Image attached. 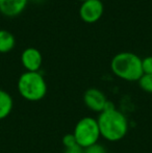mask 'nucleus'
Returning <instances> with one entry per match:
<instances>
[{
  "label": "nucleus",
  "instance_id": "obj_13",
  "mask_svg": "<svg viewBox=\"0 0 152 153\" xmlns=\"http://www.w3.org/2000/svg\"><path fill=\"white\" fill-rule=\"evenodd\" d=\"M63 145L64 147L66 148H71L76 146V141H75V137H74L73 133H69V134H66L65 137H63Z\"/></svg>",
  "mask_w": 152,
  "mask_h": 153
},
{
  "label": "nucleus",
  "instance_id": "obj_14",
  "mask_svg": "<svg viewBox=\"0 0 152 153\" xmlns=\"http://www.w3.org/2000/svg\"><path fill=\"white\" fill-rule=\"evenodd\" d=\"M85 151L87 153H106L105 148H104L102 145H99L98 143L93 146H91V147L87 148V149H85Z\"/></svg>",
  "mask_w": 152,
  "mask_h": 153
},
{
  "label": "nucleus",
  "instance_id": "obj_10",
  "mask_svg": "<svg viewBox=\"0 0 152 153\" xmlns=\"http://www.w3.org/2000/svg\"><path fill=\"white\" fill-rule=\"evenodd\" d=\"M16 41L10 31L1 29L0 30V53H7L15 47Z\"/></svg>",
  "mask_w": 152,
  "mask_h": 153
},
{
  "label": "nucleus",
  "instance_id": "obj_5",
  "mask_svg": "<svg viewBox=\"0 0 152 153\" xmlns=\"http://www.w3.org/2000/svg\"><path fill=\"white\" fill-rule=\"evenodd\" d=\"M103 3L101 0H87L81 3L79 16L85 23H95L103 15Z\"/></svg>",
  "mask_w": 152,
  "mask_h": 153
},
{
  "label": "nucleus",
  "instance_id": "obj_18",
  "mask_svg": "<svg viewBox=\"0 0 152 153\" xmlns=\"http://www.w3.org/2000/svg\"><path fill=\"white\" fill-rule=\"evenodd\" d=\"M101 1H103V0H101Z\"/></svg>",
  "mask_w": 152,
  "mask_h": 153
},
{
  "label": "nucleus",
  "instance_id": "obj_11",
  "mask_svg": "<svg viewBox=\"0 0 152 153\" xmlns=\"http://www.w3.org/2000/svg\"><path fill=\"white\" fill-rule=\"evenodd\" d=\"M138 82L143 91L152 94V74H143Z\"/></svg>",
  "mask_w": 152,
  "mask_h": 153
},
{
  "label": "nucleus",
  "instance_id": "obj_1",
  "mask_svg": "<svg viewBox=\"0 0 152 153\" xmlns=\"http://www.w3.org/2000/svg\"><path fill=\"white\" fill-rule=\"evenodd\" d=\"M100 135L108 142L121 141L128 131V120L116 107L104 109L97 118Z\"/></svg>",
  "mask_w": 152,
  "mask_h": 153
},
{
  "label": "nucleus",
  "instance_id": "obj_7",
  "mask_svg": "<svg viewBox=\"0 0 152 153\" xmlns=\"http://www.w3.org/2000/svg\"><path fill=\"white\" fill-rule=\"evenodd\" d=\"M21 62L28 72H39L43 64V56L40 50L28 47L21 54Z\"/></svg>",
  "mask_w": 152,
  "mask_h": 153
},
{
  "label": "nucleus",
  "instance_id": "obj_16",
  "mask_svg": "<svg viewBox=\"0 0 152 153\" xmlns=\"http://www.w3.org/2000/svg\"><path fill=\"white\" fill-rule=\"evenodd\" d=\"M79 1H81V2H85V1H87V0H79Z\"/></svg>",
  "mask_w": 152,
  "mask_h": 153
},
{
  "label": "nucleus",
  "instance_id": "obj_17",
  "mask_svg": "<svg viewBox=\"0 0 152 153\" xmlns=\"http://www.w3.org/2000/svg\"><path fill=\"white\" fill-rule=\"evenodd\" d=\"M81 153H87V151H85V150H83V151H82V152H81Z\"/></svg>",
  "mask_w": 152,
  "mask_h": 153
},
{
  "label": "nucleus",
  "instance_id": "obj_15",
  "mask_svg": "<svg viewBox=\"0 0 152 153\" xmlns=\"http://www.w3.org/2000/svg\"><path fill=\"white\" fill-rule=\"evenodd\" d=\"M82 151H83L82 148H80L78 145H76V146L71 147V148H66L65 152H64V153H81Z\"/></svg>",
  "mask_w": 152,
  "mask_h": 153
},
{
  "label": "nucleus",
  "instance_id": "obj_12",
  "mask_svg": "<svg viewBox=\"0 0 152 153\" xmlns=\"http://www.w3.org/2000/svg\"><path fill=\"white\" fill-rule=\"evenodd\" d=\"M142 69L144 74H152V56H146L142 59Z\"/></svg>",
  "mask_w": 152,
  "mask_h": 153
},
{
  "label": "nucleus",
  "instance_id": "obj_9",
  "mask_svg": "<svg viewBox=\"0 0 152 153\" xmlns=\"http://www.w3.org/2000/svg\"><path fill=\"white\" fill-rule=\"evenodd\" d=\"M14 101L10 94L6 91L0 89V120L5 119L10 116L13 111Z\"/></svg>",
  "mask_w": 152,
  "mask_h": 153
},
{
  "label": "nucleus",
  "instance_id": "obj_2",
  "mask_svg": "<svg viewBox=\"0 0 152 153\" xmlns=\"http://www.w3.org/2000/svg\"><path fill=\"white\" fill-rule=\"evenodd\" d=\"M113 73L126 81H139L142 77V59L131 52H121L116 54L110 62Z\"/></svg>",
  "mask_w": 152,
  "mask_h": 153
},
{
  "label": "nucleus",
  "instance_id": "obj_8",
  "mask_svg": "<svg viewBox=\"0 0 152 153\" xmlns=\"http://www.w3.org/2000/svg\"><path fill=\"white\" fill-rule=\"evenodd\" d=\"M27 5V0H0V13L3 16L14 18L22 14Z\"/></svg>",
  "mask_w": 152,
  "mask_h": 153
},
{
  "label": "nucleus",
  "instance_id": "obj_6",
  "mask_svg": "<svg viewBox=\"0 0 152 153\" xmlns=\"http://www.w3.org/2000/svg\"><path fill=\"white\" fill-rule=\"evenodd\" d=\"M83 101L87 108L100 114L104 111L108 100L102 91L96 88H91V89H87L83 94Z\"/></svg>",
  "mask_w": 152,
  "mask_h": 153
},
{
  "label": "nucleus",
  "instance_id": "obj_4",
  "mask_svg": "<svg viewBox=\"0 0 152 153\" xmlns=\"http://www.w3.org/2000/svg\"><path fill=\"white\" fill-rule=\"evenodd\" d=\"M76 144L83 150L98 143L100 139V130L97 119L92 117H83L76 123L73 130Z\"/></svg>",
  "mask_w": 152,
  "mask_h": 153
},
{
  "label": "nucleus",
  "instance_id": "obj_3",
  "mask_svg": "<svg viewBox=\"0 0 152 153\" xmlns=\"http://www.w3.org/2000/svg\"><path fill=\"white\" fill-rule=\"evenodd\" d=\"M19 94L27 101H40L47 94V83L40 72L23 73L18 79Z\"/></svg>",
  "mask_w": 152,
  "mask_h": 153
}]
</instances>
